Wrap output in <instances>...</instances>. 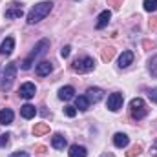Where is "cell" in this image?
<instances>
[{
  "instance_id": "6da1fadb",
  "label": "cell",
  "mask_w": 157,
  "mask_h": 157,
  "mask_svg": "<svg viewBox=\"0 0 157 157\" xmlns=\"http://www.w3.org/2000/svg\"><path fill=\"white\" fill-rule=\"evenodd\" d=\"M53 7V2H40V4H35L31 7V11L28 13V24H37L40 20H44L49 11Z\"/></svg>"
},
{
  "instance_id": "7a4b0ae2",
  "label": "cell",
  "mask_w": 157,
  "mask_h": 157,
  "mask_svg": "<svg viewBox=\"0 0 157 157\" xmlns=\"http://www.w3.org/2000/svg\"><path fill=\"white\" fill-rule=\"evenodd\" d=\"M48 48H49V40L42 39L39 44L33 48V51L29 53V57H28V59H24V62H22V70H29V68H31V64L35 62V59L40 57V55H44V53L48 51Z\"/></svg>"
},
{
  "instance_id": "3957f363",
  "label": "cell",
  "mask_w": 157,
  "mask_h": 157,
  "mask_svg": "<svg viewBox=\"0 0 157 157\" xmlns=\"http://www.w3.org/2000/svg\"><path fill=\"white\" fill-rule=\"evenodd\" d=\"M15 75H17V64L11 62V64L6 66L4 75H2V80H0V90H2V91H7V90L11 88V84H13V80H15Z\"/></svg>"
},
{
  "instance_id": "277c9868",
  "label": "cell",
  "mask_w": 157,
  "mask_h": 157,
  "mask_svg": "<svg viewBox=\"0 0 157 157\" xmlns=\"http://www.w3.org/2000/svg\"><path fill=\"white\" fill-rule=\"evenodd\" d=\"M130 113H132V117L137 119V121H141V119L146 117L148 110H146V104H144V101H143L141 97L132 99V102H130Z\"/></svg>"
},
{
  "instance_id": "5b68a950",
  "label": "cell",
  "mask_w": 157,
  "mask_h": 157,
  "mask_svg": "<svg viewBox=\"0 0 157 157\" xmlns=\"http://www.w3.org/2000/svg\"><path fill=\"white\" fill-rule=\"evenodd\" d=\"M71 68H73V71H77V73H88V71H91V70L95 68V60H93L91 57H78V59L73 60Z\"/></svg>"
},
{
  "instance_id": "8992f818",
  "label": "cell",
  "mask_w": 157,
  "mask_h": 157,
  "mask_svg": "<svg viewBox=\"0 0 157 157\" xmlns=\"http://www.w3.org/2000/svg\"><path fill=\"white\" fill-rule=\"evenodd\" d=\"M122 101H124L122 93H112V95L108 97L106 106H108V110H110V112H117V110L122 108Z\"/></svg>"
},
{
  "instance_id": "52a82bcc",
  "label": "cell",
  "mask_w": 157,
  "mask_h": 157,
  "mask_svg": "<svg viewBox=\"0 0 157 157\" xmlns=\"http://www.w3.org/2000/svg\"><path fill=\"white\" fill-rule=\"evenodd\" d=\"M35 91H37V86H35L33 82H24V84L20 86V90H18V93H20L22 99H31V97H35Z\"/></svg>"
},
{
  "instance_id": "ba28073f",
  "label": "cell",
  "mask_w": 157,
  "mask_h": 157,
  "mask_svg": "<svg viewBox=\"0 0 157 157\" xmlns=\"http://www.w3.org/2000/svg\"><path fill=\"white\" fill-rule=\"evenodd\" d=\"M110 18H112V11H110V9L102 11V13L97 17V24H95V28H97V29L106 28V26H108V22H110Z\"/></svg>"
},
{
  "instance_id": "9c48e42d",
  "label": "cell",
  "mask_w": 157,
  "mask_h": 157,
  "mask_svg": "<svg viewBox=\"0 0 157 157\" xmlns=\"http://www.w3.org/2000/svg\"><path fill=\"white\" fill-rule=\"evenodd\" d=\"M51 146H53L55 150H64V148L68 146V141H66V137H64V135L55 133V135L51 137Z\"/></svg>"
},
{
  "instance_id": "30bf717a",
  "label": "cell",
  "mask_w": 157,
  "mask_h": 157,
  "mask_svg": "<svg viewBox=\"0 0 157 157\" xmlns=\"http://www.w3.org/2000/svg\"><path fill=\"white\" fill-rule=\"evenodd\" d=\"M13 49H15V39H13V37L4 39V42L0 44V53H2V55H11Z\"/></svg>"
},
{
  "instance_id": "8fae6325",
  "label": "cell",
  "mask_w": 157,
  "mask_h": 157,
  "mask_svg": "<svg viewBox=\"0 0 157 157\" xmlns=\"http://www.w3.org/2000/svg\"><path fill=\"white\" fill-rule=\"evenodd\" d=\"M51 70H53V66H51V62H48V60H42L37 64V70H35V73L39 75V77H46V75H49L51 73Z\"/></svg>"
},
{
  "instance_id": "7c38bea8",
  "label": "cell",
  "mask_w": 157,
  "mask_h": 157,
  "mask_svg": "<svg viewBox=\"0 0 157 157\" xmlns=\"http://www.w3.org/2000/svg\"><path fill=\"white\" fill-rule=\"evenodd\" d=\"M22 15H24V11L18 4H11L9 9L6 11V18H20Z\"/></svg>"
},
{
  "instance_id": "4fadbf2b",
  "label": "cell",
  "mask_w": 157,
  "mask_h": 157,
  "mask_svg": "<svg viewBox=\"0 0 157 157\" xmlns=\"http://www.w3.org/2000/svg\"><path fill=\"white\" fill-rule=\"evenodd\" d=\"M86 97H88V101H90V102H99V101L104 97V91H102L101 88H90Z\"/></svg>"
},
{
  "instance_id": "5bb4252c",
  "label": "cell",
  "mask_w": 157,
  "mask_h": 157,
  "mask_svg": "<svg viewBox=\"0 0 157 157\" xmlns=\"http://www.w3.org/2000/svg\"><path fill=\"white\" fill-rule=\"evenodd\" d=\"M73 97H75V88H73V86H64V88L59 90V99L70 101V99H73Z\"/></svg>"
},
{
  "instance_id": "9a60e30c",
  "label": "cell",
  "mask_w": 157,
  "mask_h": 157,
  "mask_svg": "<svg viewBox=\"0 0 157 157\" xmlns=\"http://www.w3.org/2000/svg\"><path fill=\"white\" fill-rule=\"evenodd\" d=\"M133 62V53L132 51H122V55L119 57V68H128Z\"/></svg>"
},
{
  "instance_id": "2e32d148",
  "label": "cell",
  "mask_w": 157,
  "mask_h": 157,
  "mask_svg": "<svg viewBox=\"0 0 157 157\" xmlns=\"http://www.w3.org/2000/svg\"><path fill=\"white\" fill-rule=\"evenodd\" d=\"M20 115L24 119H33L37 115V108H35L33 104H24V106L20 108Z\"/></svg>"
},
{
  "instance_id": "e0dca14e",
  "label": "cell",
  "mask_w": 157,
  "mask_h": 157,
  "mask_svg": "<svg viewBox=\"0 0 157 157\" xmlns=\"http://www.w3.org/2000/svg\"><path fill=\"white\" fill-rule=\"evenodd\" d=\"M128 143H130L128 135H124V133H115V135H113V144H115L117 148H126Z\"/></svg>"
},
{
  "instance_id": "ac0fdd59",
  "label": "cell",
  "mask_w": 157,
  "mask_h": 157,
  "mask_svg": "<svg viewBox=\"0 0 157 157\" xmlns=\"http://www.w3.org/2000/svg\"><path fill=\"white\" fill-rule=\"evenodd\" d=\"M13 112L9 110V108H4L2 112H0V124H11L13 122Z\"/></svg>"
},
{
  "instance_id": "d6986e66",
  "label": "cell",
  "mask_w": 157,
  "mask_h": 157,
  "mask_svg": "<svg viewBox=\"0 0 157 157\" xmlns=\"http://www.w3.org/2000/svg\"><path fill=\"white\" fill-rule=\"evenodd\" d=\"M68 154H70V157H86L88 152H86V148H84V146H80V144H73V146L70 148V152H68Z\"/></svg>"
},
{
  "instance_id": "ffe728a7",
  "label": "cell",
  "mask_w": 157,
  "mask_h": 157,
  "mask_svg": "<svg viewBox=\"0 0 157 157\" xmlns=\"http://www.w3.org/2000/svg\"><path fill=\"white\" fill-rule=\"evenodd\" d=\"M77 106L75 108H78V110H82V112H86L88 108H90V101H88V97L86 95H80V97H77Z\"/></svg>"
},
{
  "instance_id": "44dd1931",
  "label": "cell",
  "mask_w": 157,
  "mask_h": 157,
  "mask_svg": "<svg viewBox=\"0 0 157 157\" xmlns=\"http://www.w3.org/2000/svg\"><path fill=\"white\" fill-rule=\"evenodd\" d=\"M49 132V126L46 124V122H39V124H35V128H33V133L39 137V135H44V133H48Z\"/></svg>"
},
{
  "instance_id": "7402d4cb",
  "label": "cell",
  "mask_w": 157,
  "mask_h": 157,
  "mask_svg": "<svg viewBox=\"0 0 157 157\" xmlns=\"http://www.w3.org/2000/svg\"><path fill=\"white\" fill-rule=\"evenodd\" d=\"M113 55H115V49H113V48H106V49L102 51V60H104V62H110V60L113 59Z\"/></svg>"
},
{
  "instance_id": "603a6c76",
  "label": "cell",
  "mask_w": 157,
  "mask_h": 157,
  "mask_svg": "<svg viewBox=\"0 0 157 157\" xmlns=\"http://www.w3.org/2000/svg\"><path fill=\"white\" fill-rule=\"evenodd\" d=\"M148 68H150V73L157 78V55L150 59V66H148Z\"/></svg>"
},
{
  "instance_id": "cb8c5ba5",
  "label": "cell",
  "mask_w": 157,
  "mask_h": 157,
  "mask_svg": "<svg viewBox=\"0 0 157 157\" xmlns=\"http://www.w3.org/2000/svg\"><path fill=\"white\" fill-rule=\"evenodd\" d=\"M144 9L146 11H155L157 9V0H144Z\"/></svg>"
},
{
  "instance_id": "d4e9b609",
  "label": "cell",
  "mask_w": 157,
  "mask_h": 157,
  "mask_svg": "<svg viewBox=\"0 0 157 157\" xmlns=\"http://www.w3.org/2000/svg\"><path fill=\"white\" fill-rule=\"evenodd\" d=\"M139 154H141V146H139V144H135V146H133V148L126 154V157H137Z\"/></svg>"
},
{
  "instance_id": "484cf974",
  "label": "cell",
  "mask_w": 157,
  "mask_h": 157,
  "mask_svg": "<svg viewBox=\"0 0 157 157\" xmlns=\"http://www.w3.org/2000/svg\"><path fill=\"white\" fill-rule=\"evenodd\" d=\"M64 113H66L68 117H75V115H77V108H73V106H66V108H64Z\"/></svg>"
},
{
  "instance_id": "4316f807",
  "label": "cell",
  "mask_w": 157,
  "mask_h": 157,
  "mask_svg": "<svg viewBox=\"0 0 157 157\" xmlns=\"http://www.w3.org/2000/svg\"><path fill=\"white\" fill-rule=\"evenodd\" d=\"M148 97L152 99V102H157V88H152V90L148 91Z\"/></svg>"
},
{
  "instance_id": "83f0119b",
  "label": "cell",
  "mask_w": 157,
  "mask_h": 157,
  "mask_svg": "<svg viewBox=\"0 0 157 157\" xmlns=\"http://www.w3.org/2000/svg\"><path fill=\"white\" fill-rule=\"evenodd\" d=\"M70 51H71V48H70V46H64V48L60 49V55L66 59V57H70Z\"/></svg>"
},
{
  "instance_id": "f1b7e54d",
  "label": "cell",
  "mask_w": 157,
  "mask_h": 157,
  "mask_svg": "<svg viewBox=\"0 0 157 157\" xmlns=\"http://www.w3.org/2000/svg\"><path fill=\"white\" fill-rule=\"evenodd\" d=\"M7 141H9V135H7V133H4V135H0V146H4V144H7Z\"/></svg>"
},
{
  "instance_id": "f546056e",
  "label": "cell",
  "mask_w": 157,
  "mask_h": 157,
  "mask_svg": "<svg viewBox=\"0 0 157 157\" xmlns=\"http://www.w3.org/2000/svg\"><path fill=\"white\" fill-rule=\"evenodd\" d=\"M9 157H29L28 152H15V154H11Z\"/></svg>"
},
{
  "instance_id": "4dcf8cb0",
  "label": "cell",
  "mask_w": 157,
  "mask_h": 157,
  "mask_svg": "<svg viewBox=\"0 0 157 157\" xmlns=\"http://www.w3.org/2000/svg\"><path fill=\"white\" fill-rule=\"evenodd\" d=\"M150 154H152V155H157V144H154V146L150 148Z\"/></svg>"
}]
</instances>
